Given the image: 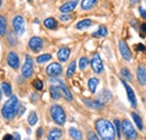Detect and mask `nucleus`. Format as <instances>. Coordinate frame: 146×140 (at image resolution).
I'll return each instance as SVG.
<instances>
[{
	"mask_svg": "<svg viewBox=\"0 0 146 140\" xmlns=\"http://www.w3.org/2000/svg\"><path fill=\"white\" fill-rule=\"evenodd\" d=\"M33 87L36 88L37 91H40V90H43V88H44V83L39 79H36V80L33 81Z\"/></svg>",
	"mask_w": 146,
	"mask_h": 140,
	"instance_id": "obj_36",
	"label": "nucleus"
},
{
	"mask_svg": "<svg viewBox=\"0 0 146 140\" xmlns=\"http://www.w3.org/2000/svg\"><path fill=\"white\" fill-rule=\"evenodd\" d=\"M63 136V132L61 129H57V128H54L52 129L50 132H48V136H47V140H61Z\"/></svg>",
	"mask_w": 146,
	"mask_h": 140,
	"instance_id": "obj_18",
	"label": "nucleus"
},
{
	"mask_svg": "<svg viewBox=\"0 0 146 140\" xmlns=\"http://www.w3.org/2000/svg\"><path fill=\"white\" fill-rule=\"evenodd\" d=\"M46 74L51 77H57L62 74V66L58 63H52L46 67Z\"/></svg>",
	"mask_w": 146,
	"mask_h": 140,
	"instance_id": "obj_10",
	"label": "nucleus"
},
{
	"mask_svg": "<svg viewBox=\"0 0 146 140\" xmlns=\"http://www.w3.org/2000/svg\"><path fill=\"white\" fill-rule=\"evenodd\" d=\"M91 67L92 70H93V72L97 73V74H100L104 71V63H102V59L100 58V55L98 53H94L92 55Z\"/></svg>",
	"mask_w": 146,
	"mask_h": 140,
	"instance_id": "obj_7",
	"label": "nucleus"
},
{
	"mask_svg": "<svg viewBox=\"0 0 146 140\" xmlns=\"http://www.w3.org/2000/svg\"><path fill=\"white\" fill-rule=\"evenodd\" d=\"M70 54H71V51L68 48V47H62V48H60L58 50V52H57V58H58V61L60 62H66L68 59H69V57H70Z\"/></svg>",
	"mask_w": 146,
	"mask_h": 140,
	"instance_id": "obj_15",
	"label": "nucleus"
},
{
	"mask_svg": "<svg viewBox=\"0 0 146 140\" xmlns=\"http://www.w3.org/2000/svg\"><path fill=\"white\" fill-rule=\"evenodd\" d=\"M82 101H83V103L87 105V106H89V108H91V109H94V110H101V109H104V106H105L104 103H101V102L98 101L97 99H96V100L83 99Z\"/></svg>",
	"mask_w": 146,
	"mask_h": 140,
	"instance_id": "obj_13",
	"label": "nucleus"
},
{
	"mask_svg": "<svg viewBox=\"0 0 146 140\" xmlns=\"http://www.w3.org/2000/svg\"><path fill=\"white\" fill-rule=\"evenodd\" d=\"M111 98H112V94H111V92H110L109 90H102V91L99 93L97 100L105 104V103L109 102L110 100H111Z\"/></svg>",
	"mask_w": 146,
	"mask_h": 140,
	"instance_id": "obj_16",
	"label": "nucleus"
},
{
	"mask_svg": "<svg viewBox=\"0 0 146 140\" xmlns=\"http://www.w3.org/2000/svg\"><path fill=\"white\" fill-rule=\"evenodd\" d=\"M136 51H138V52H146V47L141 43V44H137L136 45Z\"/></svg>",
	"mask_w": 146,
	"mask_h": 140,
	"instance_id": "obj_37",
	"label": "nucleus"
},
{
	"mask_svg": "<svg viewBox=\"0 0 146 140\" xmlns=\"http://www.w3.org/2000/svg\"><path fill=\"white\" fill-rule=\"evenodd\" d=\"M60 19L62 21H69V20H71V15H61Z\"/></svg>",
	"mask_w": 146,
	"mask_h": 140,
	"instance_id": "obj_40",
	"label": "nucleus"
},
{
	"mask_svg": "<svg viewBox=\"0 0 146 140\" xmlns=\"http://www.w3.org/2000/svg\"><path fill=\"white\" fill-rule=\"evenodd\" d=\"M118 46H119V51H120V54H121L123 58H124L125 61L129 62V61L131 59V52H130V50H129V47H128L127 43L124 42V40H119Z\"/></svg>",
	"mask_w": 146,
	"mask_h": 140,
	"instance_id": "obj_11",
	"label": "nucleus"
},
{
	"mask_svg": "<svg viewBox=\"0 0 146 140\" xmlns=\"http://www.w3.org/2000/svg\"><path fill=\"white\" fill-rule=\"evenodd\" d=\"M76 6H78V1H76V0L68 1V2H65L63 6H61L60 10H61V13L69 14V13H71V11H73V10L75 9V7H76Z\"/></svg>",
	"mask_w": 146,
	"mask_h": 140,
	"instance_id": "obj_14",
	"label": "nucleus"
},
{
	"mask_svg": "<svg viewBox=\"0 0 146 140\" xmlns=\"http://www.w3.org/2000/svg\"><path fill=\"white\" fill-rule=\"evenodd\" d=\"M136 74H137V81H138V83L142 87H144L146 84V69L144 66H138Z\"/></svg>",
	"mask_w": 146,
	"mask_h": 140,
	"instance_id": "obj_17",
	"label": "nucleus"
},
{
	"mask_svg": "<svg viewBox=\"0 0 146 140\" xmlns=\"http://www.w3.org/2000/svg\"><path fill=\"white\" fill-rule=\"evenodd\" d=\"M107 35H108V30H107V28H106L105 26H100V27L98 28V30L94 32V33L92 34V37H97V38H99V37H106Z\"/></svg>",
	"mask_w": 146,
	"mask_h": 140,
	"instance_id": "obj_26",
	"label": "nucleus"
},
{
	"mask_svg": "<svg viewBox=\"0 0 146 140\" xmlns=\"http://www.w3.org/2000/svg\"><path fill=\"white\" fill-rule=\"evenodd\" d=\"M69 135L73 140H82V133L76 128H70L69 129Z\"/></svg>",
	"mask_w": 146,
	"mask_h": 140,
	"instance_id": "obj_22",
	"label": "nucleus"
},
{
	"mask_svg": "<svg viewBox=\"0 0 146 140\" xmlns=\"http://www.w3.org/2000/svg\"><path fill=\"white\" fill-rule=\"evenodd\" d=\"M14 139V137L11 136V135H6V136H3V138H2V140H13Z\"/></svg>",
	"mask_w": 146,
	"mask_h": 140,
	"instance_id": "obj_43",
	"label": "nucleus"
},
{
	"mask_svg": "<svg viewBox=\"0 0 146 140\" xmlns=\"http://www.w3.org/2000/svg\"><path fill=\"white\" fill-rule=\"evenodd\" d=\"M18 110H19V102H18V99L16 95H11L8 101L3 104L2 106V110H1V113L5 119L7 120H10L13 119L16 113H18Z\"/></svg>",
	"mask_w": 146,
	"mask_h": 140,
	"instance_id": "obj_2",
	"label": "nucleus"
},
{
	"mask_svg": "<svg viewBox=\"0 0 146 140\" xmlns=\"http://www.w3.org/2000/svg\"><path fill=\"white\" fill-rule=\"evenodd\" d=\"M138 10H139V14H141V17L144 18V19H146V10L145 9H143L142 7H139L138 8Z\"/></svg>",
	"mask_w": 146,
	"mask_h": 140,
	"instance_id": "obj_41",
	"label": "nucleus"
},
{
	"mask_svg": "<svg viewBox=\"0 0 146 140\" xmlns=\"http://www.w3.org/2000/svg\"><path fill=\"white\" fill-rule=\"evenodd\" d=\"M7 63L8 65L14 69V70H17L19 69V57L18 55L15 52H10L7 56Z\"/></svg>",
	"mask_w": 146,
	"mask_h": 140,
	"instance_id": "obj_12",
	"label": "nucleus"
},
{
	"mask_svg": "<svg viewBox=\"0 0 146 140\" xmlns=\"http://www.w3.org/2000/svg\"><path fill=\"white\" fill-rule=\"evenodd\" d=\"M131 118H133V121L135 122V124L137 125V128H138V130H143V128H144V125H143V120H142V118L139 117V114L137 113V112H131Z\"/></svg>",
	"mask_w": 146,
	"mask_h": 140,
	"instance_id": "obj_21",
	"label": "nucleus"
},
{
	"mask_svg": "<svg viewBox=\"0 0 146 140\" xmlns=\"http://www.w3.org/2000/svg\"><path fill=\"white\" fill-rule=\"evenodd\" d=\"M34 66H33V59L29 55H26V61L23 65V69H21V73H23V76L28 79L33 75V72H34Z\"/></svg>",
	"mask_w": 146,
	"mask_h": 140,
	"instance_id": "obj_5",
	"label": "nucleus"
},
{
	"mask_svg": "<svg viewBox=\"0 0 146 140\" xmlns=\"http://www.w3.org/2000/svg\"><path fill=\"white\" fill-rule=\"evenodd\" d=\"M113 125H115V130H116V136L118 137V139H120L121 138V122L118 119H116L113 121Z\"/></svg>",
	"mask_w": 146,
	"mask_h": 140,
	"instance_id": "obj_31",
	"label": "nucleus"
},
{
	"mask_svg": "<svg viewBox=\"0 0 146 140\" xmlns=\"http://www.w3.org/2000/svg\"><path fill=\"white\" fill-rule=\"evenodd\" d=\"M28 46H29V48L34 53H37V52H39V51H42V48H43V46H44V42H43V39H42L40 37L34 36V37H32V38L29 39Z\"/></svg>",
	"mask_w": 146,
	"mask_h": 140,
	"instance_id": "obj_8",
	"label": "nucleus"
},
{
	"mask_svg": "<svg viewBox=\"0 0 146 140\" xmlns=\"http://www.w3.org/2000/svg\"><path fill=\"white\" fill-rule=\"evenodd\" d=\"M141 36L142 37L146 36V24H142V26H141Z\"/></svg>",
	"mask_w": 146,
	"mask_h": 140,
	"instance_id": "obj_38",
	"label": "nucleus"
},
{
	"mask_svg": "<svg viewBox=\"0 0 146 140\" xmlns=\"http://www.w3.org/2000/svg\"><path fill=\"white\" fill-rule=\"evenodd\" d=\"M1 88H2V91H3V94L6 95V96H11V87H10V84L9 83H7V82H2V84H1Z\"/></svg>",
	"mask_w": 146,
	"mask_h": 140,
	"instance_id": "obj_30",
	"label": "nucleus"
},
{
	"mask_svg": "<svg viewBox=\"0 0 146 140\" xmlns=\"http://www.w3.org/2000/svg\"><path fill=\"white\" fill-rule=\"evenodd\" d=\"M8 42L13 46H16L17 45V38H16V35H15V32H10L8 34Z\"/></svg>",
	"mask_w": 146,
	"mask_h": 140,
	"instance_id": "obj_34",
	"label": "nucleus"
},
{
	"mask_svg": "<svg viewBox=\"0 0 146 140\" xmlns=\"http://www.w3.org/2000/svg\"><path fill=\"white\" fill-rule=\"evenodd\" d=\"M121 83H123V85H124V88L126 90V93H127V98L128 100H129V103L131 105V108H136L137 106V100H136V96H135V92H134V90L129 87V84H128L126 81H124L123 79H121Z\"/></svg>",
	"mask_w": 146,
	"mask_h": 140,
	"instance_id": "obj_9",
	"label": "nucleus"
},
{
	"mask_svg": "<svg viewBox=\"0 0 146 140\" xmlns=\"http://www.w3.org/2000/svg\"><path fill=\"white\" fill-rule=\"evenodd\" d=\"M24 111H25V106H20V105H19L18 113L20 114V116H23V114H24Z\"/></svg>",
	"mask_w": 146,
	"mask_h": 140,
	"instance_id": "obj_44",
	"label": "nucleus"
},
{
	"mask_svg": "<svg viewBox=\"0 0 146 140\" xmlns=\"http://www.w3.org/2000/svg\"><path fill=\"white\" fill-rule=\"evenodd\" d=\"M1 98H2V94H1V88H0V101H1Z\"/></svg>",
	"mask_w": 146,
	"mask_h": 140,
	"instance_id": "obj_47",
	"label": "nucleus"
},
{
	"mask_svg": "<svg viewBox=\"0 0 146 140\" xmlns=\"http://www.w3.org/2000/svg\"><path fill=\"white\" fill-rule=\"evenodd\" d=\"M43 135V128H38L37 129V138H40Z\"/></svg>",
	"mask_w": 146,
	"mask_h": 140,
	"instance_id": "obj_42",
	"label": "nucleus"
},
{
	"mask_svg": "<svg viewBox=\"0 0 146 140\" xmlns=\"http://www.w3.org/2000/svg\"><path fill=\"white\" fill-rule=\"evenodd\" d=\"M7 34V20L3 16L0 15V36H5Z\"/></svg>",
	"mask_w": 146,
	"mask_h": 140,
	"instance_id": "obj_28",
	"label": "nucleus"
},
{
	"mask_svg": "<svg viewBox=\"0 0 146 140\" xmlns=\"http://www.w3.org/2000/svg\"><path fill=\"white\" fill-rule=\"evenodd\" d=\"M51 117L54 120V122L58 125H63L66 121V116L64 112V109L58 104H53L51 106Z\"/></svg>",
	"mask_w": 146,
	"mask_h": 140,
	"instance_id": "obj_3",
	"label": "nucleus"
},
{
	"mask_svg": "<svg viewBox=\"0 0 146 140\" xmlns=\"http://www.w3.org/2000/svg\"><path fill=\"white\" fill-rule=\"evenodd\" d=\"M120 75H121V79L126 82H131L133 81V75L130 73V71L128 70L127 67H123L120 71Z\"/></svg>",
	"mask_w": 146,
	"mask_h": 140,
	"instance_id": "obj_23",
	"label": "nucleus"
},
{
	"mask_svg": "<svg viewBox=\"0 0 146 140\" xmlns=\"http://www.w3.org/2000/svg\"><path fill=\"white\" fill-rule=\"evenodd\" d=\"M88 140H100V139L98 138V136L94 132H90L89 136H88Z\"/></svg>",
	"mask_w": 146,
	"mask_h": 140,
	"instance_id": "obj_39",
	"label": "nucleus"
},
{
	"mask_svg": "<svg viewBox=\"0 0 146 140\" xmlns=\"http://www.w3.org/2000/svg\"><path fill=\"white\" fill-rule=\"evenodd\" d=\"M75 69H76V62L73 61L72 63L69 65L68 71H66V77H71L73 74L75 73Z\"/></svg>",
	"mask_w": 146,
	"mask_h": 140,
	"instance_id": "obj_33",
	"label": "nucleus"
},
{
	"mask_svg": "<svg viewBox=\"0 0 146 140\" xmlns=\"http://www.w3.org/2000/svg\"><path fill=\"white\" fill-rule=\"evenodd\" d=\"M97 2H98V0H82L81 8H82V10H90L97 5Z\"/></svg>",
	"mask_w": 146,
	"mask_h": 140,
	"instance_id": "obj_20",
	"label": "nucleus"
},
{
	"mask_svg": "<svg viewBox=\"0 0 146 140\" xmlns=\"http://www.w3.org/2000/svg\"><path fill=\"white\" fill-rule=\"evenodd\" d=\"M90 26H92V20H91V19H83V20H81V21H79V22L76 24L75 28L81 30V29L88 28V27H90Z\"/></svg>",
	"mask_w": 146,
	"mask_h": 140,
	"instance_id": "obj_25",
	"label": "nucleus"
},
{
	"mask_svg": "<svg viewBox=\"0 0 146 140\" xmlns=\"http://www.w3.org/2000/svg\"><path fill=\"white\" fill-rule=\"evenodd\" d=\"M13 140H20V135H19L18 132H15L14 133V139Z\"/></svg>",
	"mask_w": 146,
	"mask_h": 140,
	"instance_id": "obj_45",
	"label": "nucleus"
},
{
	"mask_svg": "<svg viewBox=\"0 0 146 140\" xmlns=\"http://www.w3.org/2000/svg\"><path fill=\"white\" fill-rule=\"evenodd\" d=\"M1 3H2V1H1V0H0V6H1Z\"/></svg>",
	"mask_w": 146,
	"mask_h": 140,
	"instance_id": "obj_48",
	"label": "nucleus"
},
{
	"mask_svg": "<svg viewBox=\"0 0 146 140\" xmlns=\"http://www.w3.org/2000/svg\"><path fill=\"white\" fill-rule=\"evenodd\" d=\"M50 59H52V55L51 54H43V55H39L36 58V62L38 64H44L46 62H48Z\"/></svg>",
	"mask_w": 146,
	"mask_h": 140,
	"instance_id": "obj_29",
	"label": "nucleus"
},
{
	"mask_svg": "<svg viewBox=\"0 0 146 140\" xmlns=\"http://www.w3.org/2000/svg\"><path fill=\"white\" fill-rule=\"evenodd\" d=\"M88 65H89V59L87 57H81L80 61H79V67H80V70L87 69Z\"/></svg>",
	"mask_w": 146,
	"mask_h": 140,
	"instance_id": "obj_35",
	"label": "nucleus"
},
{
	"mask_svg": "<svg viewBox=\"0 0 146 140\" xmlns=\"http://www.w3.org/2000/svg\"><path fill=\"white\" fill-rule=\"evenodd\" d=\"M96 131L99 135L100 139L101 140H115L116 139V130L113 124L108 121L107 119L100 118L98 119L96 123Z\"/></svg>",
	"mask_w": 146,
	"mask_h": 140,
	"instance_id": "obj_1",
	"label": "nucleus"
},
{
	"mask_svg": "<svg viewBox=\"0 0 146 140\" xmlns=\"http://www.w3.org/2000/svg\"><path fill=\"white\" fill-rule=\"evenodd\" d=\"M121 132L124 133V137L126 138V140H136L138 137L137 131L135 130L133 123L127 119L121 122Z\"/></svg>",
	"mask_w": 146,
	"mask_h": 140,
	"instance_id": "obj_4",
	"label": "nucleus"
},
{
	"mask_svg": "<svg viewBox=\"0 0 146 140\" xmlns=\"http://www.w3.org/2000/svg\"><path fill=\"white\" fill-rule=\"evenodd\" d=\"M130 2H131V3H133V5H135V3H136V2H137V0H130Z\"/></svg>",
	"mask_w": 146,
	"mask_h": 140,
	"instance_id": "obj_46",
	"label": "nucleus"
},
{
	"mask_svg": "<svg viewBox=\"0 0 146 140\" xmlns=\"http://www.w3.org/2000/svg\"><path fill=\"white\" fill-rule=\"evenodd\" d=\"M28 123H29V125H35L38 121V118H37V114L36 112H34V111H32L31 113H29V116H28Z\"/></svg>",
	"mask_w": 146,
	"mask_h": 140,
	"instance_id": "obj_32",
	"label": "nucleus"
},
{
	"mask_svg": "<svg viewBox=\"0 0 146 140\" xmlns=\"http://www.w3.org/2000/svg\"><path fill=\"white\" fill-rule=\"evenodd\" d=\"M13 27L14 32L18 36H21L25 33V19L21 16H16L13 20Z\"/></svg>",
	"mask_w": 146,
	"mask_h": 140,
	"instance_id": "obj_6",
	"label": "nucleus"
},
{
	"mask_svg": "<svg viewBox=\"0 0 146 140\" xmlns=\"http://www.w3.org/2000/svg\"><path fill=\"white\" fill-rule=\"evenodd\" d=\"M26 140H29V139H26Z\"/></svg>",
	"mask_w": 146,
	"mask_h": 140,
	"instance_id": "obj_49",
	"label": "nucleus"
},
{
	"mask_svg": "<svg viewBox=\"0 0 146 140\" xmlns=\"http://www.w3.org/2000/svg\"><path fill=\"white\" fill-rule=\"evenodd\" d=\"M50 94H51V98L54 99V100H58L62 95V92H61V88L58 85H51L50 88Z\"/></svg>",
	"mask_w": 146,
	"mask_h": 140,
	"instance_id": "obj_19",
	"label": "nucleus"
},
{
	"mask_svg": "<svg viewBox=\"0 0 146 140\" xmlns=\"http://www.w3.org/2000/svg\"><path fill=\"white\" fill-rule=\"evenodd\" d=\"M44 26H45L47 29H55V28L57 27V21L52 17L46 18V19L44 20Z\"/></svg>",
	"mask_w": 146,
	"mask_h": 140,
	"instance_id": "obj_24",
	"label": "nucleus"
},
{
	"mask_svg": "<svg viewBox=\"0 0 146 140\" xmlns=\"http://www.w3.org/2000/svg\"><path fill=\"white\" fill-rule=\"evenodd\" d=\"M145 2H146V0H145Z\"/></svg>",
	"mask_w": 146,
	"mask_h": 140,
	"instance_id": "obj_50",
	"label": "nucleus"
},
{
	"mask_svg": "<svg viewBox=\"0 0 146 140\" xmlns=\"http://www.w3.org/2000/svg\"><path fill=\"white\" fill-rule=\"evenodd\" d=\"M99 84V80L97 77H91L89 81H88V87H89V90L91 93H94L96 90H97V87Z\"/></svg>",
	"mask_w": 146,
	"mask_h": 140,
	"instance_id": "obj_27",
	"label": "nucleus"
}]
</instances>
